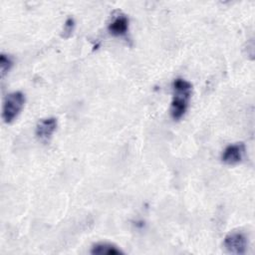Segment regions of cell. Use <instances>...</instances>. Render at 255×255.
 I'll use <instances>...</instances> for the list:
<instances>
[{"label": "cell", "mask_w": 255, "mask_h": 255, "mask_svg": "<svg viewBox=\"0 0 255 255\" xmlns=\"http://www.w3.org/2000/svg\"><path fill=\"white\" fill-rule=\"evenodd\" d=\"M75 26H76V24H75V20H74V18H72V17L67 18V20L65 21L64 27H63L62 37L66 38V39H67V38H69V37L73 34V32H74V30H75Z\"/></svg>", "instance_id": "9"}, {"label": "cell", "mask_w": 255, "mask_h": 255, "mask_svg": "<svg viewBox=\"0 0 255 255\" xmlns=\"http://www.w3.org/2000/svg\"><path fill=\"white\" fill-rule=\"evenodd\" d=\"M25 104V95L15 91L6 96L2 107V120L6 124L12 123L21 113Z\"/></svg>", "instance_id": "2"}, {"label": "cell", "mask_w": 255, "mask_h": 255, "mask_svg": "<svg viewBox=\"0 0 255 255\" xmlns=\"http://www.w3.org/2000/svg\"><path fill=\"white\" fill-rule=\"evenodd\" d=\"M12 66H13L12 58L10 56L2 53L0 55V74H1L2 78L5 77V75L10 71Z\"/></svg>", "instance_id": "8"}, {"label": "cell", "mask_w": 255, "mask_h": 255, "mask_svg": "<svg viewBox=\"0 0 255 255\" xmlns=\"http://www.w3.org/2000/svg\"><path fill=\"white\" fill-rule=\"evenodd\" d=\"M91 254L93 255H120L124 254V251L118 246L108 242H98L91 248Z\"/></svg>", "instance_id": "7"}, {"label": "cell", "mask_w": 255, "mask_h": 255, "mask_svg": "<svg viewBox=\"0 0 255 255\" xmlns=\"http://www.w3.org/2000/svg\"><path fill=\"white\" fill-rule=\"evenodd\" d=\"M245 145L243 142H236L228 144L221 155V160L228 165H235L239 163L244 155Z\"/></svg>", "instance_id": "6"}, {"label": "cell", "mask_w": 255, "mask_h": 255, "mask_svg": "<svg viewBox=\"0 0 255 255\" xmlns=\"http://www.w3.org/2000/svg\"><path fill=\"white\" fill-rule=\"evenodd\" d=\"M225 249L232 254H244L247 249V237L242 231H231L224 238Z\"/></svg>", "instance_id": "3"}, {"label": "cell", "mask_w": 255, "mask_h": 255, "mask_svg": "<svg viewBox=\"0 0 255 255\" xmlns=\"http://www.w3.org/2000/svg\"><path fill=\"white\" fill-rule=\"evenodd\" d=\"M128 29V18L121 10H116L108 24V30L113 36H124Z\"/></svg>", "instance_id": "4"}, {"label": "cell", "mask_w": 255, "mask_h": 255, "mask_svg": "<svg viewBox=\"0 0 255 255\" xmlns=\"http://www.w3.org/2000/svg\"><path fill=\"white\" fill-rule=\"evenodd\" d=\"M57 128V120L53 117L41 119L35 128V134L38 139L44 143L49 142Z\"/></svg>", "instance_id": "5"}, {"label": "cell", "mask_w": 255, "mask_h": 255, "mask_svg": "<svg viewBox=\"0 0 255 255\" xmlns=\"http://www.w3.org/2000/svg\"><path fill=\"white\" fill-rule=\"evenodd\" d=\"M172 101L169 113L173 120L181 119L188 108L192 93V85L181 78H177L172 84Z\"/></svg>", "instance_id": "1"}]
</instances>
